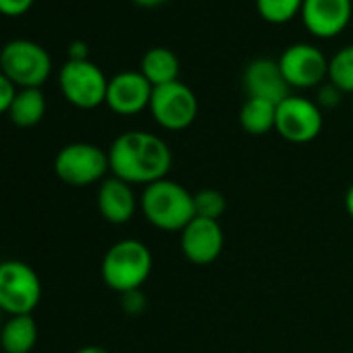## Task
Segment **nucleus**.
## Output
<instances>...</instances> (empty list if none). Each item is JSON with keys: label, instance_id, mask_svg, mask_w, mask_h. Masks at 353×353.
Returning <instances> with one entry per match:
<instances>
[{"label": "nucleus", "instance_id": "nucleus-1", "mask_svg": "<svg viewBox=\"0 0 353 353\" xmlns=\"http://www.w3.org/2000/svg\"><path fill=\"white\" fill-rule=\"evenodd\" d=\"M110 174L129 185H150L166 174L172 166L168 143L150 131H125L108 148Z\"/></svg>", "mask_w": 353, "mask_h": 353}, {"label": "nucleus", "instance_id": "nucleus-2", "mask_svg": "<svg viewBox=\"0 0 353 353\" xmlns=\"http://www.w3.org/2000/svg\"><path fill=\"white\" fill-rule=\"evenodd\" d=\"M139 208L145 221L160 231L181 233L196 219L194 194L168 176L143 188Z\"/></svg>", "mask_w": 353, "mask_h": 353}, {"label": "nucleus", "instance_id": "nucleus-3", "mask_svg": "<svg viewBox=\"0 0 353 353\" xmlns=\"http://www.w3.org/2000/svg\"><path fill=\"white\" fill-rule=\"evenodd\" d=\"M152 266L154 258L145 243L137 239H121L106 250L100 272L108 289L127 293L141 289L152 274Z\"/></svg>", "mask_w": 353, "mask_h": 353}, {"label": "nucleus", "instance_id": "nucleus-4", "mask_svg": "<svg viewBox=\"0 0 353 353\" xmlns=\"http://www.w3.org/2000/svg\"><path fill=\"white\" fill-rule=\"evenodd\" d=\"M54 172L63 183L71 188L102 183L110 172L108 150L88 141L67 143L54 156Z\"/></svg>", "mask_w": 353, "mask_h": 353}, {"label": "nucleus", "instance_id": "nucleus-5", "mask_svg": "<svg viewBox=\"0 0 353 353\" xmlns=\"http://www.w3.org/2000/svg\"><path fill=\"white\" fill-rule=\"evenodd\" d=\"M0 71L17 85V90L42 88L52 73V59L38 42L17 38L0 50Z\"/></svg>", "mask_w": 353, "mask_h": 353}, {"label": "nucleus", "instance_id": "nucleus-6", "mask_svg": "<svg viewBox=\"0 0 353 353\" xmlns=\"http://www.w3.org/2000/svg\"><path fill=\"white\" fill-rule=\"evenodd\" d=\"M42 299L38 272L21 260L0 262V312L9 316L32 314Z\"/></svg>", "mask_w": 353, "mask_h": 353}, {"label": "nucleus", "instance_id": "nucleus-7", "mask_svg": "<svg viewBox=\"0 0 353 353\" xmlns=\"http://www.w3.org/2000/svg\"><path fill=\"white\" fill-rule=\"evenodd\" d=\"M59 88L69 104L92 110L106 102L108 77L90 59L67 61L59 73Z\"/></svg>", "mask_w": 353, "mask_h": 353}, {"label": "nucleus", "instance_id": "nucleus-8", "mask_svg": "<svg viewBox=\"0 0 353 353\" xmlns=\"http://www.w3.org/2000/svg\"><path fill=\"white\" fill-rule=\"evenodd\" d=\"M150 112L160 127L168 131H183L198 117V98L183 81L158 85L152 92Z\"/></svg>", "mask_w": 353, "mask_h": 353}, {"label": "nucleus", "instance_id": "nucleus-9", "mask_svg": "<svg viewBox=\"0 0 353 353\" xmlns=\"http://www.w3.org/2000/svg\"><path fill=\"white\" fill-rule=\"evenodd\" d=\"M322 108L301 96H287L276 104L274 131L291 143L314 141L322 131Z\"/></svg>", "mask_w": 353, "mask_h": 353}, {"label": "nucleus", "instance_id": "nucleus-10", "mask_svg": "<svg viewBox=\"0 0 353 353\" xmlns=\"http://www.w3.org/2000/svg\"><path fill=\"white\" fill-rule=\"evenodd\" d=\"M279 65L289 88L310 90L328 79V59L312 44H291L279 57Z\"/></svg>", "mask_w": 353, "mask_h": 353}, {"label": "nucleus", "instance_id": "nucleus-11", "mask_svg": "<svg viewBox=\"0 0 353 353\" xmlns=\"http://www.w3.org/2000/svg\"><path fill=\"white\" fill-rule=\"evenodd\" d=\"M152 92V83L139 71H121L108 79L104 104L117 114L133 117L150 108Z\"/></svg>", "mask_w": 353, "mask_h": 353}, {"label": "nucleus", "instance_id": "nucleus-12", "mask_svg": "<svg viewBox=\"0 0 353 353\" xmlns=\"http://www.w3.org/2000/svg\"><path fill=\"white\" fill-rule=\"evenodd\" d=\"M225 248V233L219 221L196 216L181 231V252L183 256L198 266L212 264L219 260Z\"/></svg>", "mask_w": 353, "mask_h": 353}, {"label": "nucleus", "instance_id": "nucleus-13", "mask_svg": "<svg viewBox=\"0 0 353 353\" xmlns=\"http://www.w3.org/2000/svg\"><path fill=\"white\" fill-rule=\"evenodd\" d=\"M351 0H303L301 19L316 38H334L351 21Z\"/></svg>", "mask_w": 353, "mask_h": 353}, {"label": "nucleus", "instance_id": "nucleus-14", "mask_svg": "<svg viewBox=\"0 0 353 353\" xmlns=\"http://www.w3.org/2000/svg\"><path fill=\"white\" fill-rule=\"evenodd\" d=\"M243 88L248 98H262L272 104H281L289 94V83L274 59H254L243 71Z\"/></svg>", "mask_w": 353, "mask_h": 353}, {"label": "nucleus", "instance_id": "nucleus-15", "mask_svg": "<svg viewBox=\"0 0 353 353\" xmlns=\"http://www.w3.org/2000/svg\"><path fill=\"white\" fill-rule=\"evenodd\" d=\"M139 200L133 185L125 183L119 176L110 174L98 188V212L110 225H125L133 219Z\"/></svg>", "mask_w": 353, "mask_h": 353}, {"label": "nucleus", "instance_id": "nucleus-16", "mask_svg": "<svg viewBox=\"0 0 353 353\" xmlns=\"http://www.w3.org/2000/svg\"><path fill=\"white\" fill-rule=\"evenodd\" d=\"M38 343V324L32 314L9 316L0 328V351L3 353H32Z\"/></svg>", "mask_w": 353, "mask_h": 353}, {"label": "nucleus", "instance_id": "nucleus-17", "mask_svg": "<svg viewBox=\"0 0 353 353\" xmlns=\"http://www.w3.org/2000/svg\"><path fill=\"white\" fill-rule=\"evenodd\" d=\"M179 69H181L179 59H176L172 50L156 46L143 54L139 73L152 83V88H158V85L179 81Z\"/></svg>", "mask_w": 353, "mask_h": 353}, {"label": "nucleus", "instance_id": "nucleus-18", "mask_svg": "<svg viewBox=\"0 0 353 353\" xmlns=\"http://www.w3.org/2000/svg\"><path fill=\"white\" fill-rule=\"evenodd\" d=\"M7 114L17 127H36L46 114V96L40 88H21L17 90Z\"/></svg>", "mask_w": 353, "mask_h": 353}, {"label": "nucleus", "instance_id": "nucleus-19", "mask_svg": "<svg viewBox=\"0 0 353 353\" xmlns=\"http://www.w3.org/2000/svg\"><path fill=\"white\" fill-rule=\"evenodd\" d=\"M239 123L250 135H266L276 125V104L262 98H248L239 110Z\"/></svg>", "mask_w": 353, "mask_h": 353}, {"label": "nucleus", "instance_id": "nucleus-20", "mask_svg": "<svg viewBox=\"0 0 353 353\" xmlns=\"http://www.w3.org/2000/svg\"><path fill=\"white\" fill-rule=\"evenodd\" d=\"M328 81L343 94H353V44L328 59Z\"/></svg>", "mask_w": 353, "mask_h": 353}, {"label": "nucleus", "instance_id": "nucleus-21", "mask_svg": "<svg viewBox=\"0 0 353 353\" xmlns=\"http://www.w3.org/2000/svg\"><path fill=\"white\" fill-rule=\"evenodd\" d=\"M303 0H256L260 17L268 23H287L301 13Z\"/></svg>", "mask_w": 353, "mask_h": 353}, {"label": "nucleus", "instance_id": "nucleus-22", "mask_svg": "<svg viewBox=\"0 0 353 353\" xmlns=\"http://www.w3.org/2000/svg\"><path fill=\"white\" fill-rule=\"evenodd\" d=\"M194 206H196V216L219 221L227 210V200L219 190H202L194 194Z\"/></svg>", "mask_w": 353, "mask_h": 353}, {"label": "nucleus", "instance_id": "nucleus-23", "mask_svg": "<svg viewBox=\"0 0 353 353\" xmlns=\"http://www.w3.org/2000/svg\"><path fill=\"white\" fill-rule=\"evenodd\" d=\"M121 307L129 316H139L145 310V295L141 289H133L127 293H121Z\"/></svg>", "mask_w": 353, "mask_h": 353}, {"label": "nucleus", "instance_id": "nucleus-24", "mask_svg": "<svg viewBox=\"0 0 353 353\" xmlns=\"http://www.w3.org/2000/svg\"><path fill=\"white\" fill-rule=\"evenodd\" d=\"M341 98H343V92H341L336 85H332V83L328 81V83H322V85L318 88L316 104H318L320 108H334V106H339Z\"/></svg>", "mask_w": 353, "mask_h": 353}, {"label": "nucleus", "instance_id": "nucleus-25", "mask_svg": "<svg viewBox=\"0 0 353 353\" xmlns=\"http://www.w3.org/2000/svg\"><path fill=\"white\" fill-rule=\"evenodd\" d=\"M15 94H17V85L3 71H0V114L9 112Z\"/></svg>", "mask_w": 353, "mask_h": 353}, {"label": "nucleus", "instance_id": "nucleus-26", "mask_svg": "<svg viewBox=\"0 0 353 353\" xmlns=\"http://www.w3.org/2000/svg\"><path fill=\"white\" fill-rule=\"evenodd\" d=\"M34 5V0H0V15L5 17H21Z\"/></svg>", "mask_w": 353, "mask_h": 353}, {"label": "nucleus", "instance_id": "nucleus-27", "mask_svg": "<svg viewBox=\"0 0 353 353\" xmlns=\"http://www.w3.org/2000/svg\"><path fill=\"white\" fill-rule=\"evenodd\" d=\"M88 57H90V48H88L85 42H81V40L71 42V46H69V61H88Z\"/></svg>", "mask_w": 353, "mask_h": 353}, {"label": "nucleus", "instance_id": "nucleus-28", "mask_svg": "<svg viewBox=\"0 0 353 353\" xmlns=\"http://www.w3.org/2000/svg\"><path fill=\"white\" fill-rule=\"evenodd\" d=\"M345 210H347V214L353 219V183L349 185V190H347V194H345Z\"/></svg>", "mask_w": 353, "mask_h": 353}, {"label": "nucleus", "instance_id": "nucleus-29", "mask_svg": "<svg viewBox=\"0 0 353 353\" xmlns=\"http://www.w3.org/2000/svg\"><path fill=\"white\" fill-rule=\"evenodd\" d=\"M75 353H110V351L104 349V347H100V345H85V347L77 349Z\"/></svg>", "mask_w": 353, "mask_h": 353}, {"label": "nucleus", "instance_id": "nucleus-30", "mask_svg": "<svg viewBox=\"0 0 353 353\" xmlns=\"http://www.w3.org/2000/svg\"><path fill=\"white\" fill-rule=\"evenodd\" d=\"M135 5H139V7H158V5H162L164 0H133Z\"/></svg>", "mask_w": 353, "mask_h": 353}, {"label": "nucleus", "instance_id": "nucleus-31", "mask_svg": "<svg viewBox=\"0 0 353 353\" xmlns=\"http://www.w3.org/2000/svg\"><path fill=\"white\" fill-rule=\"evenodd\" d=\"M0 353H3V351H0Z\"/></svg>", "mask_w": 353, "mask_h": 353}]
</instances>
